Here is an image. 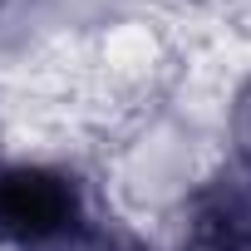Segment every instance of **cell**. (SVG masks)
<instances>
[{
  "label": "cell",
  "mask_w": 251,
  "mask_h": 251,
  "mask_svg": "<svg viewBox=\"0 0 251 251\" xmlns=\"http://www.w3.org/2000/svg\"><path fill=\"white\" fill-rule=\"evenodd\" d=\"M231 133H236V158H241V177L226 182V197L251 217V89L241 94L236 103V118H231Z\"/></svg>",
  "instance_id": "7a4b0ae2"
},
{
  "label": "cell",
  "mask_w": 251,
  "mask_h": 251,
  "mask_svg": "<svg viewBox=\"0 0 251 251\" xmlns=\"http://www.w3.org/2000/svg\"><path fill=\"white\" fill-rule=\"evenodd\" d=\"M187 251H251V236H246L241 226H231V222H222V217H207V212H202L197 236H192V246H187Z\"/></svg>",
  "instance_id": "3957f363"
},
{
  "label": "cell",
  "mask_w": 251,
  "mask_h": 251,
  "mask_svg": "<svg viewBox=\"0 0 251 251\" xmlns=\"http://www.w3.org/2000/svg\"><path fill=\"white\" fill-rule=\"evenodd\" d=\"M84 226V192L69 173L0 163V241L25 251H59Z\"/></svg>",
  "instance_id": "6da1fadb"
}]
</instances>
